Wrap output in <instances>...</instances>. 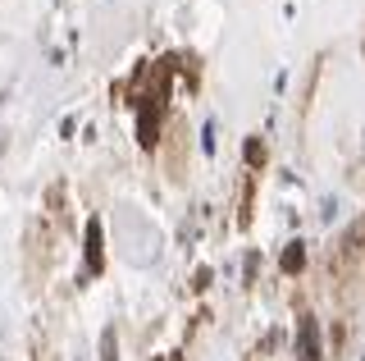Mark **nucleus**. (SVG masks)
<instances>
[{
    "instance_id": "f257e3e1",
    "label": "nucleus",
    "mask_w": 365,
    "mask_h": 361,
    "mask_svg": "<svg viewBox=\"0 0 365 361\" xmlns=\"http://www.w3.org/2000/svg\"><path fill=\"white\" fill-rule=\"evenodd\" d=\"M83 243H87V275H101V270H106V238H101V220H87Z\"/></svg>"
},
{
    "instance_id": "f03ea898",
    "label": "nucleus",
    "mask_w": 365,
    "mask_h": 361,
    "mask_svg": "<svg viewBox=\"0 0 365 361\" xmlns=\"http://www.w3.org/2000/svg\"><path fill=\"white\" fill-rule=\"evenodd\" d=\"M297 361H319V330H315V315H302V325H297Z\"/></svg>"
},
{
    "instance_id": "7ed1b4c3",
    "label": "nucleus",
    "mask_w": 365,
    "mask_h": 361,
    "mask_svg": "<svg viewBox=\"0 0 365 361\" xmlns=\"http://www.w3.org/2000/svg\"><path fill=\"white\" fill-rule=\"evenodd\" d=\"M302 265H306V247H302V243H292L288 252H283V270H288V275H297Z\"/></svg>"
},
{
    "instance_id": "20e7f679",
    "label": "nucleus",
    "mask_w": 365,
    "mask_h": 361,
    "mask_svg": "<svg viewBox=\"0 0 365 361\" xmlns=\"http://www.w3.org/2000/svg\"><path fill=\"white\" fill-rule=\"evenodd\" d=\"M101 361H119L114 357V330H106V338H101Z\"/></svg>"
},
{
    "instance_id": "39448f33",
    "label": "nucleus",
    "mask_w": 365,
    "mask_h": 361,
    "mask_svg": "<svg viewBox=\"0 0 365 361\" xmlns=\"http://www.w3.org/2000/svg\"><path fill=\"white\" fill-rule=\"evenodd\" d=\"M247 161H251V165H260V161H265V146L251 142V146H247Z\"/></svg>"
},
{
    "instance_id": "423d86ee",
    "label": "nucleus",
    "mask_w": 365,
    "mask_h": 361,
    "mask_svg": "<svg viewBox=\"0 0 365 361\" xmlns=\"http://www.w3.org/2000/svg\"><path fill=\"white\" fill-rule=\"evenodd\" d=\"M169 361H182V357H169Z\"/></svg>"
}]
</instances>
